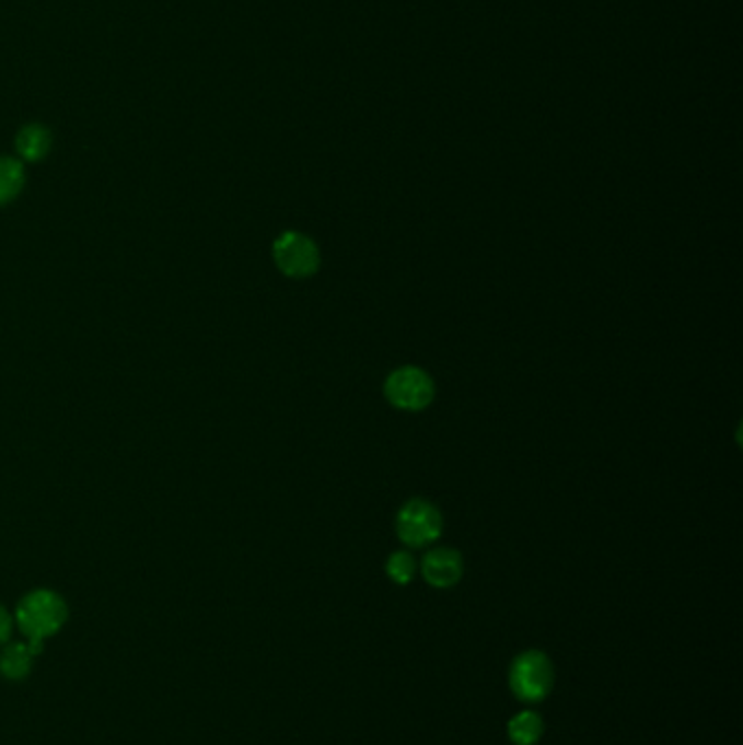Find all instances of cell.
Here are the masks:
<instances>
[{
    "mask_svg": "<svg viewBox=\"0 0 743 745\" xmlns=\"http://www.w3.org/2000/svg\"><path fill=\"white\" fill-rule=\"evenodd\" d=\"M24 186V168L18 160L0 158V206L13 201Z\"/></svg>",
    "mask_w": 743,
    "mask_h": 745,
    "instance_id": "30bf717a",
    "label": "cell"
},
{
    "mask_svg": "<svg viewBox=\"0 0 743 745\" xmlns=\"http://www.w3.org/2000/svg\"><path fill=\"white\" fill-rule=\"evenodd\" d=\"M272 257L277 268L292 279H305L321 266L316 243L301 232H283L272 245Z\"/></svg>",
    "mask_w": 743,
    "mask_h": 745,
    "instance_id": "5b68a950",
    "label": "cell"
},
{
    "mask_svg": "<svg viewBox=\"0 0 743 745\" xmlns=\"http://www.w3.org/2000/svg\"><path fill=\"white\" fill-rule=\"evenodd\" d=\"M42 652V641L9 643L0 654V674L7 680H24L31 674L33 656Z\"/></svg>",
    "mask_w": 743,
    "mask_h": 745,
    "instance_id": "52a82bcc",
    "label": "cell"
},
{
    "mask_svg": "<svg viewBox=\"0 0 743 745\" xmlns=\"http://www.w3.org/2000/svg\"><path fill=\"white\" fill-rule=\"evenodd\" d=\"M543 720L534 711H521L508 722V740L514 745H536L543 737Z\"/></svg>",
    "mask_w": 743,
    "mask_h": 745,
    "instance_id": "ba28073f",
    "label": "cell"
},
{
    "mask_svg": "<svg viewBox=\"0 0 743 745\" xmlns=\"http://www.w3.org/2000/svg\"><path fill=\"white\" fill-rule=\"evenodd\" d=\"M417 573V560L410 551H393L386 560V575L395 584H410Z\"/></svg>",
    "mask_w": 743,
    "mask_h": 745,
    "instance_id": "8fae6325",
    "label": "cell"
},
{
    "mask_svg": "<svg viewBox=\"0 0 743 745\" xmlns=\"http://www.w3.org/2000/svg\"><path fill=\"white\" fill-rule=\"evenodd\" d=\"M384 397L406 412H421L434 401V380L419 366H399L384 382Z\"/></svg>",
    "mask_w": 743,
    "mask_h": 745,
    "instance_id": "3957f363",
    "label": "cell"
},
{
    "mask_svg": "<svg viewBox=\"0 0 743 745\" xmlns=\"http://www.w3.org/2000/svg\"><path fill=\"white\" fill-rule=\"evenodd\" d=\"M508 683L516 700L527 705L543 702L554 687V665L547 654L527 650L512 661Z\"/></svg>",
    "mask_w": 743,
    "mask_h": 745,
    "instance_id": "7a4b0ae2",
    "label": "cell"
},
{
    "mask_svg": "<svg viewBox=\"0 0 743 745\" xmlns=\"http://www.w3.org/2000/svg\"><path fill=\"white\" fill-rule=\"evenodd\" d=\"M395 532L404 545L426 547L443 534V514L426 499H410L397 512Z\"/></svg>",
    "mask_w": 743,
    "mask_h": 745,
    "instance_id": "277c9868",
    "label": "cell"
},
{
    "mask_svg": "<svg viewBox=\"0 0 743 745\" xmlns=\"http://www.w3.org/2000/svg\"><path fill=\"white\" fill-rule=\"evenodd\" d=\"M15 147L24 160L37 162L50 151V133L42 125H28L18 133Z\"/></svg>",
    "mask_w": 743,
    "mask_h": 745,
    "instance_id": "9c48e42d",
    "label": "cell"
},
{
    "mask_svg": "<svg viewBox=\"0 0 743 745\" xmlns=\"http://www.w3.org/2000/svg\"><path fill=\"white\" fill-rule=\"evenodd\" d=\"M421 573L430 586L452 589L461 582L465 573V562L461 551L452 547H437L426 554L421 562Z\"/></svg>",
    "mask_w": 743,
    "mask_h": 745,
    "instance_id": "8992f818",
    "label": "cell"
},
{
    "mask_svg": "<svg viewBox=\"0 0 743 745\" xmlns=\"http://www.w3.org/2000/svg\"><path fill=\"white\" fill-rule=\"evenodd\" d=\"M11 628H13V621H11L9 613H7V610L0 606V645L9 641V637H11Z\"/></svg>",
    "mask_w": 743,
    "mask_h": 745,
    "instance_id": "7c38bea8",
    "label": "cell"
},
{
    "mask_svg": "<svg viewBox=\"0 0 743 745\" xmlns=\"http://www.w3.org/2000/svg\"><path fill=\"white\" fill-rule=\"evenodd\" d=\"M68 619V606L61 595L48 589L31 591L15 610V621L28 641H44L57 635Z\"/></svg>",
    "mask_w": 743,
    "mask_h": 745,
    "instance_id": "6da1fadb",
    "label": "cell"
}]
</instances>
